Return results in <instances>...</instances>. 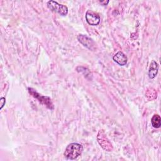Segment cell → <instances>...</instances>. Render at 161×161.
<instances>
[{
    "label": "cell",
    "instance_id": "1",
    "mask_svg": "<svg viewBox=\"0 0 161 161\" xmlns=\"http://www.w3.org/2000/svg\"><path fill=\"white\" fill-rule=\"evenodd\" d=\"M83 151V147L78 143H72L67 145L64 152V156L67 159L74 160L80 156Z\"/></svg>",
    "mask_w": 161,
    "mask_h": 161
},
{
    "label": "cell",
    "instance_id": "2",
    "mask_svg": "<svg viewBox=\"0 0 161 161\" xmlns=\"http://www.w3.org/2000/svg\"><path fill=\"white\" fill-rule=\"evenodd\" d=\"M47 6L51 11L58 13L61 16H66L68 13V8L66 6L59 4L55 1H48Z\"/></svg>",
    "mask_w": 161,
    "mask_h": 161
},
{
    "label": "cell",
    "instance_id": "3",
    "mask_svg": "<svg viewBox=\"0 0 161 161\" xmlns=\"http://www.w3.org/2000/svg\"><path fill=\"white\" fill-rule=\"evenodd\" d=\"M28 92H30V94L31 95H32L33 97L36 98L39 101L40 103H41L42 104L45 105L48 108H49L50 109L53 108V104H52V103L51 101V99H50V98L49 97L40 95L35 89H33L32 88L28 87Z\"/></svg>",
    "mask_w": 161,
    "mask_h": 161
},
{
    "label": "cell",
    "instance_id": "4",
    "mask_svg": "<svg viewBox=\"0 0 161 161\" xmlns=\"http://www.w3.org/2000/svg\"><path fill=\"white\" fill-rule=\"evenodd\" d=\"M97 138L99 145L104 150H107L108 152H110L112 150L111 143L109 142V140L106 137V135L103 131H99Z\"/></svg>",
    "mask_w": 161,
    "mask_h": 161
},
{
    "label": "cell",
    "instance_id": "5",
    "mask_svg": "<svg viewBox=\"0 0 161 161\" xmlns=\"http://www.w3.org/2000/svg\"><path fill=\"white\" fill-rule=\"evenodd\" d=\"M77 40L82 45L89 50H94L95 49L96 44L94 42L89 36L84 35H79L77 36Z\"/></svg>",
    "mask_w": 161,
    "mask_h": 161
},
{
    "label": "cell",
    "instance_id": "6",
    "mask_svg": "<svg viewBox=\"0 0 161 161\" xmlns=\"http://www.w3.org/2000/svg\"><path fill=\"white\" fill-rule=\"evenodd\" d=\"M86 19L90 25L92 26L97 25L101 20L100 16L97 13L90 10H88L86 13Z\"/></svg>",
    "mask_w": 161,
    "mask_h": 161
},
{
    "label": "cell",
    "instance_id": "7",
    "mask_svg": "<svg viewBox=\"0 0 161 161\" xmlns=\"http://www.w3.org/2000/svg\"><path fill=\"white\" fill-rule=\"evenodd\" d=\"M113 59L115 62H116L118 64H119V65H121V66L126 65L127 63V60H128L126 56L125 55L124 53H123L121 51L117 52L113 56Z\"/></svg>",
    "mask_w": 161,
    "mask_h": 161
},
{
    "label": "cell",
    "instance_id": "8",
    "mask_svg": "<svg viewBox=\"0 0 161 161\" xmlns=\"http://www.w3.org/2000/svg\"><path fill=\"white\" fill-rule=\"evenodd\" d=\"M158 66L157 63L155 60H152L148 70V77L150 79H153L155 77L158 73Z\"/></svg>",
    "mask_w": 161,
    "mask_h": 161
},
{
    "label": "cell",
    "instance_id": "9",
    "mask_svg": "<svg viewBox=\"0 0 161 161\" xmlns=\"http://www.w3.org/2000/svg\"><path fill=\"white\" fill-rule=\"evenodd\" d=\"M151 123L153 128H159L161 126V118L158 114H154L151 119Z\"/></svg>",
    "mask_w": 161,
    "mask_h": 161
},
{
    "label": "cell",
    "instance_id": "10",
    "mask_svg": "<svg viewBox=\"0 0 161 161\" xmlns=\"http://www.w3.org/2000/svg\"><path fill=\"white\" fill-rule=\"evenodd\" d=\"M0 101H1V109L3 108V106H4V104H5L6 99H5L4 97H1V99H0Z\"/></svg>",
    "mask_w": 161,
    "mask_h": 161
},
{
    "label": "cell",
    "instance_id": "11",
    "mask_svg": "<svg viewBox=\"0 0 161 161\" xmlns=\"http://www.w3.org/2000/svg\"><path fill=\"white\" fill-rule=\"evenodd\" d=\"M109 2V1H99V3L103 5H107Z\"/></svg>",
    "mask_w": 161,
    "mask_h": 161
}]
</instances>
